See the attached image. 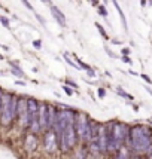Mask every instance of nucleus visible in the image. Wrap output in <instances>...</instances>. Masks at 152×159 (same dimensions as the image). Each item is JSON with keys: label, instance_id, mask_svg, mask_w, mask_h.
<instances>
[{"label": "nucleus", "instance_id": "obj_1", "mask_svg": "<svg viewBox=\"0 0 152 159\" xmlns=\"http://www.w3.org/2000/svg\"><path fill=\"white\" fill-rule=\"evenodd\" d=\"M125 147L134 156H151L152 150V128L143 124L130 125Z\"/></svg>", "mask_w": 152, "mask_h": 159}, {"label": "nucleus", "instance_id": "obj_2", "mask_svg": "<svg viewBox=\"0 0 152 159\" xmlns=\"http://www.w3.org/2000/svg\"><path fill=\"white\" fill-rule=\"evenodd\" d=\"M130 125L121 120H109L106 122V135H108V155H113L121 149L125 147L128 138Z\"/></svg>", "mask_w": 152, "mask_h": 159}, {"label": "nucleus", "instance_id": "obj_3", "mask_svg": "<svg viewBox=\"0 0 152 159\" xmlns=\"http://www.w3.org/2000/svg\"><path fill=\"white\" fill-rule=\"evenodd\" d=\"M15 110H17V94L3 91L2 112H0V125L3 128H11L15 125Z\"/></svg>", "mask_w": 152, "mask_h": 159}, {"label": "nucleus", "instance_id": "obj_4", "mask_svg": "<svg viewBox=\"0 0 152 159\" xmlns=\"http://www.w3.org/2000/svg\"><path fill=\"white\" fill-rule=\"evenodd\" d=\"M99 150H100V155L104 156L108 155V135H106V124H100L99 122V131H97V137L93 140Z\"/></svg>", "mask_w": 152, "mask_h": 159}, {"label": "nucleus", "instance_id": "obj_5", "mask_svg": "<svg viewBox=\"0 0 152 159\" xmlns=\"http://www.w3.org/2000/svg\"><path fill=\"white\" fill-rule=\"evenodd\" d=\"M39 106H40V101L37 100L36 97L27 95V119H28V126H30L32 122L37 120ZM37 122H39V120H37ZM28 126H27V129H28Z\"/></svg>", "mask_w": 152, "mask_h": 159}, {"label": "nucleus", "instance_id": "obj_6", "mask_svg": "<svg viewBox=\"0 0 152 159\" xmlns=\"http://www.w3.org/2000/svg\"><path fill=\"white\" fill-rule=\"evenodd\" d=\"M48 107H49V103L40 101L39 113H37V120H39V126H40V134H43V132L46 131V124H48Z\"/></svg>", "mask_w": 152, "mask_h": 159}, {"label": "nucleus", "instance_id": "obj_7", "mask_svg": "<svg viewBox=\"0 0 152 159\" xmlns=\"http://www.w3.org/2000/svg\"><path fill=\"white\" fill-rule=\"evenodd\" d=\"M43 147L45 150L49 152V153H54V152L58 150V146H57V138L52 131H46L43 132Z\"/></svg>", "mask_w": 152, "mask_h": 159}, {"label": "nucleus", "instance_id": "obj_8", "mask_svg": "<svg viewBox=\"0 0 152 159\" xmlns=\"http://www.w3.org/2000/svg\"><path fill=\"white\" fill-rule=\"evenodd\" d=\"M49 10H51V15H52V18L55 19V22H57L60 27L66 28V27H67V21H66V15L63 14V10H61L58 6H55V5L49 6Z\"/></svg>", "mask_w": 152, "mask_h": 159}, {"label": "nucleus", "instance_id": "obj_9", "mask_svg": "<svg viewBox=\"0 0 152 159\" xmlns=\"http://www.w3.org/2000/svg\"><path fill=\"white\" fill-rule=\"evenodd\" d=\"M57 110H58L57 106L49 104V107H48V124H46V131H52V128H54V125H55ZM46 131H45V132H46Z\"/></svg>", "mask_w": 152, "mask_h": 159}, {"label": "nucleus", "instance_id": "obj_10", "mask_svg": "<svg viewBox=\"0 0 152 159\" xmlns=\"http://www.w3.org/2000/svg\"><path fill=\"white\" fill-rule=\"evenodd\" d=\"M37 144H39V141H37V135L34 134H30V132H27L24 137V147L27 149L28 152H33L36 147H37Z\"/></svg>", "mask_w": 152, "mask_h": 159}, {"label": "nucleus", "instance_id": "obj_11", "mask_svg": "<svg viewBox=\"0 0 152 159\" xmlns=\"http://www.w3.org/2000/svg\"><path fill=\"white\" fill-rule=\"evenodd\" d=\"M112 3H113V6H115V9L118 10V14H119V18H121V22H122V28H124V31H128V25H127V18L125 15H124V10H122V8L119 6V3H118V0H112Z\"/></svg>", "mask_w": 152, "mask_h": 159}, {"label": "nucleus", "instance_id": "obj_12", "mask_svg": "<svg viewBox=\"0 0 152 159\" xmlns=\"http://www.w3.org/2000/svg\"><path fill=\"white\" fill-rule=\"evenodd\" d=\"M113 159H131V152L127 147H121L116 153H113Z\"/></svg>", "mask_w": 152, "mask_h": 159}, {"label": "nucleus", "instance_id": "obj_13", "mask_svg": "<svg viewBox=\"0 0 152 159\" xmlns=\"http://www.w3.org/2000/svg\"><path fill=\"white\" fill-rule=\"evenodd\" d=\"M63 58H64V61L67 63L70 67L76 68V70H81V68H79V66L75 63V59L72 58V54H70V52H64V54H63Z\"/></svg>", "mask_w": 152, "mask_h": 159}, {"label": "nucleus", "instance_id": "obj_14", "mask_svg": "<svg viewBox=\"0 0 152 159\" xmlns=\"http://www.w3.org/2000/svg\"><path fill=\"white\" fill-rule=\"evenodd\" d=\"M94 25H95V28L99 30V33L101 34V37H103L104 40H108V42H109L110 37H109V34H108V31L104 30V27H103V25H101L100 22H94Z\"/></svg>", "mask_w": 152, "mask_h": 159}, {"label": "nucleus", "instance_id": "obj_15", "mask_svg": "<svg viewBox=\"0 0 152 159\" xmlns=\"http://www.w3.org/2000/svg\"><path fill=\"white\" fill-rule=\"evenodd\" d=\"M116 94H118L119 97H122V98H125V100H128V101H133V100H134V97H133L131 94H128L127 91H124L121 86H118V88H116Z\"/></svg>", "mask_w": 152, "mask_h": 159}, {"label": "nucleus", "instance_id": "obj_16", "mask_svg": "<svg viewBox=\"0 0 152 159\" xmlns=\"http://www.w3.org/2000/svg\"><path fill=\"white\" fill-rule=\"evenodd\" d=\"M95 9H97V12H99V15H100V17H103L104 19L108 18V9H106V6H104L103 3H100Z\"/></svg>", "mask_w": 152, "mask_h": 159}, {"label": "nucleus", "instance_id": "obj_17", "mask_svg": "<svg viewBox=\"0 0 152 159\" xmlns=\"http://www.w3.org/2000/svg\"><path fill=\"white\" fill-rule=\"evenodd\" d=\"M8 64H9V67L12 68V70H18V71H24V70H23V67L19 66V63H17V61H12V59H11V61H8Z\"/></svg>", "mask_w": 152, "mask_h": 159}, {"label": "nucleus", "instance_id": "obj_18", "mask_svg": "<svg viewBox=\"0 0 152 159\" xmlns=\"http://www.w3.org/2000/svg\"><path fill=\"white\" fill-rule=\"evenodd\" d=\"M0 22L3 27H6V28H11V19L8 17H5V15H0Z\"/></svg>", "mask_w": 152, "mask_h": 159}, {"label": "nucleus", "instance_id": "obj_19", "mask_svg": "<svg viewBox=\"0 0 152 159\" xmlns=\"http://www.w3.org/2000/svg\"><path fill=\"white\" fill-rule=\"evenodd\" d=\"M64 84L67 85V86H70L72 89H75V91H78V89H79V85L76 84L75 80H72V79H66V80H64Z\"/></svg>", "mask_w": 152, "mask_h": 159}, {"label": "nucleus", "instance_id": "obj_20", "mask_svg": "<svg viewBox=\"0 0 152 159\" xmlns=\"http://www.w3.org/2000/svg\"><path fill=\"white\" fill-rule=\"evenodd\" d=\"M63 91L66 92V94H67L69 97H73V95H75V89H72V88H70V86H67V85H63Z\"/></svg>", "mask_w": 152, "mask_h": 159}, {"label": "nucleus", "instance_id": "obj_21", "mask_svg": "<svg viewBox=\"0 0 152 159\" xmlns=\"http://www.w3.org/2000/svg\"><path fill=\"white\" fill-rule=\"evenodd\" d=\"M21 3H23V5H24L25 8L28 9V10H32V12H36V10H34V8H33V5H32V3H30V2H28V0H21Z\"/></svg>", "mask_w": 152, "mask_h": 159}, {"label": "nucleus", "instance_id": "obj_22", "mask_svg": "<svg viewBox=\"0 0 152 159\" xmlns=\"http://www.w3.org/2000/svg\"><path fill=\"white\" fill-rule=\"evenodd\" d=\"M106 89L103 88V86H100V88H97V95H99V98H104L106 97Z\"/></svg>", "mask_w": 152, "mask_h": 159}, {"label": "nucleus", "instance_id": "obj_23", "mask_svg": "<svg viewBox=\"0 0 152 159\" xmlns=\"http://www.w3.org/2000/svg\"><path fill=\"white\" fill-rule=\"evenodd\" d=\"M104 52H106V54L109 55L110 58H116V54H115V52H112V49H110L108 45H104Z\"/></svg>", "mask_w": 152, "mask_h": 159}, {"label": "nucleus", "instance_id": "obj_24", "mask_svg": "<svg viewBox=\"0 0 152 159\" xmlns=\"http://www.w3.org/2000/svg\"><path fill=\"white\" fill-rule=\"evenodd\" d=\"M34 17H36V19L40 22V25H46V21H45V18L40 15V14H37V12H34Z\"/></svg>", "mask_w": 152, "mask_h": 159}, {"label": "nucleus", "instance_id": "obj_25", "mask_svg": "<svg viewBox=\"0 0 152 159\" xmlns=\"http://www.w3.org/2000/svg\"><path fill=\"white\" fill-rule=\"evenodd\" d=\"M33 46L36 49H42V40L37 39V40H33Z\"/></svg>", "mask_w": 152, "mask_h": 159}, {"label": "nucleus", "instance_id": "obj_26", "mask_svg": "<svg viewBox=\"0 0 152 159\" xmlns=\"http://www.w3.org/2000/svg\"><path fill=\"white\" fill-rule=\"evenodd\" d=\"M140 77L143 79V80H145V82H146V84L152 85V79H151V77H149V76H148V75H145V73H142V75H140Z\"/></svg>", "mask_w": 152, "mask_h": 159}, {"label": "nucleus", "instance_id": "obj_27", "mask_svg": "<svg viewBox=\"0 0 152 159\" xmlns=\"http://www.w3.org/2000/svg\"><path fill=\"white\" fill-rule=\"evenodd\" d=\"M121 59H122L125 64H131V63H133V61H131V58H130V55H122V57H121Z\"/></svg>", "mask_w": 152, "mask_h": 159}, {"label": "nucleus", "instance_id": "obj_28", "mask_svg": "<svg viewBox=\"0 0 152 159\" xmlns=\"http://www.w3.org/2000/svg\"><path fill=\"white\" fill-rule=\"evenodd\" d=\"M121 54H122V55H130V54H131V49H130V48H122V49H121Z\"/></svg>", "mask_w": 152, "mask_h": 159}, {"label": "nucleus", "instance_id": "obj_29", "mask_svg": "<svg viewBox=\"0 0 152 159\" xmlns=\"http://www.w3.org/2000/svg\"><path fill=\"white\" fill-rule=\"evenodd\" d=\"M87 76H88V77H95V70H94V68H91V70H88V71H87Z\"/></svg>", "mask_w": 152, "mask_h": 159}, {"label": "nucleus", "instance_id": "obj_30", "mask_svg": "<svg viewBox=\"0 0 152 159\" xmlns=\"http://www.w3.org/2000/svg\"><path fill=\"white\" fill-rule=\"evenodd\" d=\"M88 2L91 3V6H94V8H97L100 5V0H88Z\"/></svg>", "mask_w": 152, "mask_h": 159}, {"label": "nucleus", "instance_id": "obj_31", "mask_svg": "<svg viewBox=\"0 0 152 159\" xmlns=\"http://www.w3.org/2000/svg\"><path fill=\"white\" fill-rule=\"evenodd\" d=\"M3 91H5V89H3V88L0 86V112H2V101H3Z\"/></svg>", "mask_w": 152, "mask_h": 159}, {"label": "nucleus", "instance_id": "obj_32", "mask_svg": "<svg viewBox=\"0 0 152 159\" xmlns=\"http://www.w3.org/2000/svg\"><path fill=\"white\" fill-rule=\"evenodd\" d=\"M15 85H18V86H24L25 80H19V79H17V80H15Z\"/></svg>", "mask_w": 152, "mask_h": 159}, {"label": "nucleus", "instance_id": "obj_33", "mask_svg": "<svg viewBox=\"0 0 152 159\" xmlns=\"http://www.w3.org/2000/svg\"><path fill=\"white\" fill-rule=\"evenodd\" d=\"M110 42L113 43V45H121V43H122V42H121V40H118V39H112Z\"/></svg>", "mask_w": 152, "mask_h": 159}, {"label": "nucleus", "instance_id": "obj_34", "mask_svg": "<svg viewBox=\"0 0 152 159\" xmlns=\"http://www.w3.org/2000/svg\"><path fill=\"white\" fill-rule=\"evenodd\" d=\"M42 2L45 5H48V6H52V2H51V0H42Z\"/></svg>", "mask_w": 152, "mask_h": 159}, {"label": "nucleus", "instance_id": "obj_35", "mask_svg": "<svg viewBox=\"0 0 152 159\" xmlns=\"http://www.w3.org/2000/svg\"><path fill=\"white\" fill-rule=\"evenodd\" d=\"M133 110H134V112H139V106H137V104H133Z\"/></svg>", "mask_w": 152, "mask_h": 159}, {"label": "nucleus", "instance_id": "obj_36", "mask_svg": "<svg viewBox=\"0 0 152 159\" xmlns=\"http://www.w3.org/2000/svg\"><path fill=\"white\" fill-rule=\"evenodd\" d=\"M146 2H148V0H140V5H142V6H146Z\"/></svg>", "mask_w": 152, "mask_h": 159}, {"label": "nucleus", "instance_id": "obj_37", "mask_svg": "<svg viewBox=\"0 0 152 159\" xmlns=\"http://www.w3.org/2000/svg\"><path fill=\"white\" fill-rule=\"evenodd\" d=\"M128 73H130V75H133V76H137V75H139V73H136V71H133V70H130Z\"/></svg>", "mask_w": 152, "mask_h": 159}, {"label": "nucleus", "instance_id": "obj_38", "mask_svg": "<svg viewBox=\"0 0 152 159\" xmlns=\"http://www.w3.org/2000/svg\"><path fill=\"white\" fill-rule=\"evenodd\" d=\"M146 91H148V92H149V94H151V95H152V89H151V88H149V86H146Z\"/></svg>", "mask_w": 152, "mask_h": 159}, {"label": "nucleus", "instance_id": "obj_39", "mask_svg": "<svg viewBox=\"0 0 152 159\" xmlns=\"http://www.w3.org/2000/svg\"><path fill=\"white\" fill-rule=\"evenodd\" d=\"M3 59H5V57H3V55L0 54V61H3Z\"/></svg>", "mask_w": 152, "mask_h": 159}, {"label": "nucleus", "instance_id": "obj_40", "mask_svg": "<svg viewBox=\"0 0 152 159\" xmlns=\"http://www.w3.org/2000/svg\"><path fill=\"white\" fill-rule=\"evenodd\" d=\"M0 76H5V73H3V71H0Z\"/></svg>", "mask_w": 152, "mask_h": 159}, {"label": "nucleus", "instance_id": "obj_41", "mask_svg": "<svg viewBox=\"0 0 152 159\" xmlns=\"http://www.w3.org/2000/svg\"><path fill=\"white\" fill-rule=\"evenodd\" d=\"M103 2H104V3H108V0H103Z\"/></svg>", "mask_w": 152, "mask_h": 159}, {"label": "nucleus", "instance_id": "obj_42", "mask_svg": "<svg viewBox=\"0 0 152 159\" xmlns=\"http://www.w3.org/2000/svg\"><path fill=\"white\" fill-rule=\"evenodd\" d=\"M149 3H151V5H152V0H149Z\"/></svg>", "mask_w": 152, "mask_h": 159}, {"label": "nucleus", "instance_id": "obj_43", "mask_svg": "<svg viewBox=\"0 0 152 159\" xmlns=\"http://www.w3.org/2000/svg\"><path fill=\"white\" fill-rule=\"evenodd\" d=\"M151 158H152V150H151Z\"/></svg>", "mask_w": 152, "mask_h": 159}]
</instances>
